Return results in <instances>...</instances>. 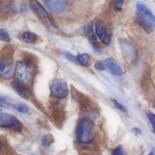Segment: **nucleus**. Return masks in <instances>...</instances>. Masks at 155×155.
I'll return each mask as SVG.
<instances>
[{
    "label": "nucleus",
    "instance_id": "16",
    "mask_svg": "<svg viewBox=\"0 0 155 155\" xmlns=\"http://www.w3.org/2000/svg\"><path fill=\"white\" fill-rule=\"evenodd\" d=\"M15 109L16 110H18V112L22 114H27L29 111V108L27 106H26L25 104H17L14 106Z\"/></svg>",
    "mask_w": 155,
    "mask_h": 155
},
{
    "label": "nucleus",
    "instance_id": "17",
    "mask_svg": "<svg viewBox=\"0 0 155 155\" xmlns=\"http://www.w3.org/2000/svg\"><path fill=\"white\" fill-rule=\"evenodd\" d=\"M111 155H127V154H126V151H125L124 148H122V146L119 145V146H117L116 148L112 151V154H111Z\"/></svg>",
    "mask_w": 155,
    "mask_h": 155
},
{
    "label": "nucleus",
    "instance_id": "22",
    "mask_svg": "<svg viewBox=\"0 0 155 155\" xmlns=\"http://www.w3.org/2000/svg\"><path fill=\"white\" fill-rule=\"evenodd\" d=\"M95 68L98 71H104L105 66L101 62H97V63L95 64Z\"/></svg>",
    "mask_w": 155,
    "mask_h": 155
},
{
    "label": "nucleus",
    "instance_id": "15",
    "mask_svg": "<svg viewBox=\"0 0 155 155\" xmlns=\"http://www.w3.org/2000/svg\"><path fill=\"white\" fill-rule=\"evenodd\" d=\"M0 40L3 42H9L11 41L10 36L6 30L0 29Z\"/></svg>",
    "mask_w": 155,
    "mask_h": 155
},
{
    "label": "nucleus",
    "instance_id": "13",
    "mask_svg": "<svg viewBox=\"0 0 155 155\" xmlns=\"http://www.w3.org/2000/svg\"><path fill=\"white\" fill-rule=\"evenodd\" d=\"M77 58L78 63L80 64L82 66L87 67L89 64V61H90V56L88 55L86 53H83V54H79L76 56Z\"/></svg>",
    "mask_w": 155,
    "mask_h": 155
},
{
    "label": "nucleus",
    "instance_id": "18",
    "mask_svg": "<svg viewBox=\"0 0 155 155\" xmlns=\"http://www.w3.org/2000/svg\"><path fill=\"white\" fill-rule=\"evenodd\" d=\"M147 117H148V119L152 126L153 131L155 133V114L153 113H148L147 114Z\"/></svg>",
    "mask_w": 155,
    "mask_h": 155
},
{
    "label": "nucleus",
    "instance_id": "11",
    "mask_svg": "<svg viewBox=\"0 0 155 155\" xmlns=\"http://www.w3.org/2000/svg\"><path fill=\"white\" fill-rule=\"evenodd\" d=\"M13 88L20 96H21L24 98H29L30 93H29L28 89L26 88L24 85L21 84L19 82H15V83H13Z\"/></svg>",
    "mask_w": 155,
    "mask_h": 155
},
{
    "label": "nucleus",
    "instance_id": "20",
    "mask_svg": "<svg viewBox=\"0 0 155 155\" xmlns=\"http://www.w3.org/2000/svg\"><path fill=\"white\" fill-rule=\"evenodd\" d=\"M9 100L6 98H4V97H1L0 98V107H7L9 105Z\"/></svg>",
    "mask_w": 155,
    "mask_h": 155
},
{
    "label": "nucleus",
    "instance_id": "7",
    "mask_svg": "<svg viewBox=\"0 0 155 155\" xmlns=\"http://www.w3.org/2000/svg\"><path fill=\"white\" fill-rule=\"evenodd\" d=\"M30 6L33 8V10L36 12V15L40 17V18L46 24V26H48L49 27H54L50 17H49V15L47 14L46 11L44 9V8L38 2H31Z\"/></svg>",
    "mask_w": 155,
    "mask_h": 155
},
{
    "label": "nucleus",
    "instance_id": "6",
    "mask_svg": "<svg viewBox=\"0 0 155 155\" xmlns=\"http://www.w3.org/2000/svg\"><path fill=\"white\" fill-rule=\"evenodd\" d=\"M13 67L12 59L9 55L0 57V77L5 80H9L13 76Z\"/></svg>",
    "mask_w": 155,
    "mask_h": 155
},
{
    "label": "nucleus",
    "instance_id": "9",
    "mask_svg": "<svg viewBox=\"0 0 155 155\" xmlns=\"http://www.w3.org/2000/svg\"><path fill=\"white\" fill-rule=\"evenodd\" d=\"M104 66L114 75L119 76L123 74V70L120 64L112 58H108L105 61Z\"/></svg>",
    "mask_w": 155,
    "mask_h": 155
},
{
    "label": "nucleus",
    "instance_id": "10",
    "mask_svg": "<svg viewBox=\"0 0 155 155\" xmlns=\"http://www.w3.org/2000/svg\"><path fill=\"white\" fill-rule=\"evenodd\" d=\"M45 4L49 10L56 14L62 13L66 7V2L65 1H46Z\"/></svg>",
    "mask_w": 155,
    "mask_h": 155
},
{
    "label": "nucleus",
    "instance_id": "12",
    "mask_svg": "<svg viewBox=\"0 0 155 155\" xmlns=\"http://www.w3.org/2000/svg\"><path fill=\"white\" fill-rule=\"evenodd\" d=\"M36 36L30 32H25L21 35V40L25 43H33L36 40Z\"/></svg>",
    "mask_w": 155,
    "mask_h": 155
},
{
    "label": "nucleus",
    "instance_id": "8",
    "mask_svg": "<svg viewBox=\"0 0 155 155\" xmlns=\"http://www.w3.org/2000/svg\"><path fill=\"white\" fill-rule=\"evenodd\" d=\"M95 33L97 36L105 45H108L110 42V37L106 33L105 24L102 21H97L95 24Z\"/></svg>",
    "mask_w": 155,
    "mask_h": 155
},
{
    "label": "nucleus",
    "instance_id": "4",
    "mask_svg": "<svg viewBox=\"0 0 155 155\" xmlns=\"http://www.w3.org/2000/svg\"><path fill=\"white\" fill-rule=\"evenodd\" d=\"M0 127L20 132L22 130V124L13 115L7 113H0Z\"/></svg>",
    "mask_w": 155,
    "mask_h": 155
},
{
    "label": "nucleus",
    "instance_id": "14",
    "mask_svg": "<svg viewBox=\"0 0 155 155\" xmlns=\"http://www.w3.org/2000/svg\"><path fill=\"white\" fill-rule=\"evenodd\" d=\"M54 141V139H53V136L50 134L45 135V136L43 137L42 139V145L44 148H48L50 145H52V143Z\"/></svg>",
    "mask_w": 155,
    "mask_h": 155
},
{
    "label": "nucleus",
    "instance_id": "1",
    "mask_svg": "<svg viewBox=\"0 0 155 155\" xmlns=\"http://www.w3.org/2000/svg\"><path fill=\"white\" fill-rule=\"evenodd\" d=\"M137 18L138 24L147 33H151L155 30V16L145 4L137 3Z\"/></svg>",
    "mask_w": 155,
    "mask_h": 155
},
{
    "label": "nucleus",
    "instance_id": "21",
    "mask_svg": "<svg viewBox=\"0 0 155 155\" xmlns=\"http://www.w3.org/2000/svg\"><path fill=\"white\" fill-rule=\"evenodd\" d=\"M113 104H114V105H115V107H116L117 109H119V110H122V112L126 111V110H125V107H123V106L122 105V104H120V103H119L118 101H115V100H114V101H113Z\"/></svg>",
    "mask_w": 155,
    "mask_h": 155
},
{
    "label": "nucleus",
    "instance_id": "2",
    "mask_svg": "<svg viewBox=\"0 0 155 155\" xmlns=\"http://www.w3.org/2000/svg\"><path fill=\"white\" fill-rule=\"evenodd\" d=\"M76 136L78 142L81 144L91 143L95 137L94 124L91 120L84 118L78 124Z\"/></svg>",
    "mask_w": 155,
    "mask_h": 155
},
{
    "label": "nucleus",
    "instance_id": "5",
    "mask_svg": "<svg viewBox=\"0 0 155 155\" xmlns=\"http://www.w3.org/2000/svg\"><path fill=\"white\" fill-rule=\"evenodd\" d=\"M51 92L56 98H65L68 94V89L67 83L62 80H55L50 86Z\"/></svg>",
    "mask_w": 155,
    "mask_h": 155
},
{
    "label": "nucleus",
    "instance_id": "19",
    "mask_svg": "<svg viewBox=\"0 0 155 155\" xmlns=\"http://www.w3.org/2000/svg\"><path fill=\"white\" fill-rule=\"evenodd\" d=\"M65 56L68 59V60L74 62V63H76V64H78V61H77V58H76V57L75 56L73 55L72 54H70V53H68V52H65Z\"/></svg>",
    "mask_w": 155,
    "mask_h": 155
},
{
    "label": "nucleus",
    "instance_id": "23",
    "mask_svg": "<svg viewBox=\"0 0 155 155\" xmlns=\"http://www.w3.org/2000/svg\"><path fill=\"white\" fill-rule=\"evenodd\" d=\"M122 3H123L122 1L116 2H115V8H117V9H120V8H121L122 5Z\"/></svg>",
    "mask_w": 155,
    "mask_h": 155
},
{
    "label": "nucleus",
    "instance_id": "24",
    "mask_svg": "<svg viewBox=\"0 0 155 155\" xmlns=\"http://www.w3.org/2000/svg\"><path fill=\"white\" fill-rule=\"evenodd\" d=\"M147 155H155V154H154V153H153V152H150V153H149V154Z\"/></svg>",
    "mask_w": 155,
    "mask_h": 155
},
{
    "label": "nucleus",
    "instance_id": "3",
    "mask_svg": "<svg viewBox=\"0 0 155 155\" xmlns=\"http://www.w3.org/2000/svg\"><path fill=\"white\" fill-rule=\"evenodd\" d=\"M15 76L18 82L21 84H30L33 80V68L26 61H18L15 68Z\"/></svg>",
    "mask_w": 155,
    "mask_h": 155
}]
</instances>
